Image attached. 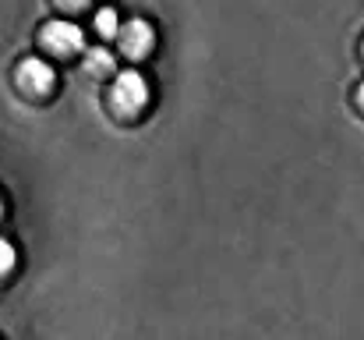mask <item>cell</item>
<instances>
[{
  "label": "cell",
  "mask_w": 364,
  "mask_h": 340,
  "mask_svg": "<svg viewBox=\"0 0 364 340\" xmlns=\"http://www.w3.org/2000/svg\"><path fill=\"white\" fill-rule=\"evenodd\" d=\"M149 103V86L138 71H124L117 75L114 89H110V107L121 113V117H134L141 113V107Z\"/></svg>",
  "instance_id": "obj_1"
},
{
  "label": "cell",
  "mask_w": 364,
  "mask_h": 340,
  "mask_svg": "<svg viewBox=\"0 0 364 340\" xmlns=\"http://www.w3.org/2000/svg\"><path fill=\"white\" fill-rule=\"evenodd\" d=\"M82 43H85V39H82V29L71 25V21H50V25L43 29V46H46L50 53H57V57L78 53Z\"/></svg>",
  "instance_id": "obj_2"
},
{
  "label": "cell",
  "mask_w": 364,
  "mask_h": 340,
  "mask_svg": "<svg viewBox=\"0 0 364 340\" xmlns=\"http://www.w3.org/2000/svg\"><path fill=\"white\" fill-rule=\"evenodd\" d=\"M121 32V50L124 57H131V61H138V57H145L149 50H152V25L149 21H141V18H134V21H127Z\"/></svg>",
  "instance_id": "obj_3"
},
{
  "label": "cell",
  "mask_w": 364,
  "mask_h": 340,
  "mask_svg": "<svg viewBox=\"0 0 364 340\" xmlns=\"http://www.w3.org/2000/svg\"><path fill=\"white\" fill-rule=\"evenodd\" d=\"M18 86H21L28 96H46V93L53 89V71H50V64H43V61H25V64L18 68Z\"/></svg>",
  "instance_id": "obj_4"
},
{
  "label": "cell",
  "mask_w": 364,
  "mask_h": 340,
  "mask_svg": "<svg viewBox=\"0 0 364 340\" xmlns=\"http://www.w3.org/2000/svg\"><path fill=\"white\" fill-rule=\"evenodd\" d=\"M89 71L92 75H103V71H114V57H110V50H89Z\"/></svg>",
  "instance_id": "obj_5"
},
{
  "label": "cell",
  "mask_w": 364,
  "mask_h": 340,
  "mask_svg": "<svg viewBox=\"0 0 364 340\" xmlns=\"http://www.w3.org/2000/svg\"><path fill=\"white\" fill-rule=\"evenodd\" d=\"M96 29H100V36H114V32H117V11H114V7L100 11V14H96Z\"/></svg>",
  "instance_id": "obj_6"
},
{
  "label": "cell",
  "mask_w": 364,
  "mask_h": 340,
  "mask_svg": "<svg viewBox=\"0 0 364 340\" xmlns=\"http://www.w3.org/2000/svg\"><path fill=\"white\" fill-rule=\"evenodd\" d=\"M11 266H14V248H11V244L0 237V277H4Z\"/></svg>",
  "instance_id": "obj_7"
},
{
  "label": "cell",
  "mask_w": 364,
  "mask_h": 340,
  "mask_svg": "<svg viewBox=\"0 0 364 340\" xmlns=\"http://www.w3.org/2000/svg\"><path fill=\"white\" fill-rule=\"evenodd\" d=\"M358 103H361V107H364V86H361V93H358Z\"/></svg>",
  "instance_id": "obj_8"
}]
</instances>
